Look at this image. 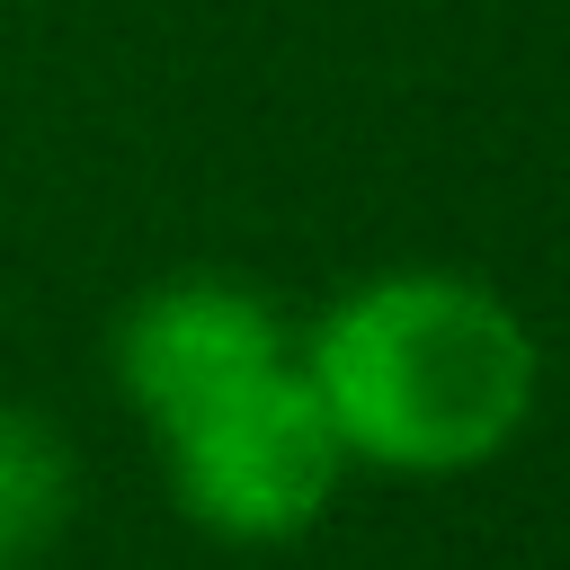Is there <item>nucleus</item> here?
<instances>
[{
	"mask_svg": "<svg viewBox=\"0 0 570 570\" xmlns=\"http://www.w3.org/2000/svg\"><path fill=\"white\" fill-rule=\"evenodd\" d=\"M80 508V454L71 436L27 410V401H0V561H36Z\"/></svg>",
	"mask_w": 570,
	"mask_h": 570,
	"instance_id": "20e7f679",
	"label": "nucleus"
},
{
	"mask_svg": "<svg viewBox=\"0 0 570 570\" xmlns=\"http://www.w3.org/2000/svg\"><path fill=\"white\" fill-rule=\"evenodd\" d=\"M347 445L374 472H472L508 454L543 392L525 312L454 267H392L347 285L294 356Z\"/></svg>",
	"mask_w": 570,
	"mask_h": 570,
	"instance_id": "f257e3e1",
	"label": "nucleus"
},
{
	"mask_svg": "<svg viewBox=\"0 0 570 570\" xmlns=\"http://www.w3.org/2000/svg\"><path fill=\"white\" fill-rule=\"evenodd\" d=\"M160 454L178 517L205 525L214 543H294L330 517L347 481V445L294 356L169 419Z\"/></svg>",
	"mask_w": 570,
	"mask_h": 570,
	"instance_id": "f03ea898",
	"label": "nucleus"
},
{
	"mask_svg": "<svg viewBox=\"0 0 570 570\" xmlns=\"http://www.w3.org/2000/svg\"><path fill=\"white\" fill-rule=\"evenodd\" d=\"M0 570H27V561H0Z\"/></svg>",
	"mask_w": 570,
	"mask_h": 570,
	"instance_id": "39448f33",
	"label": "nucleus"
},
{
	"mask_svg": "<svg viewBox=\"0 0 570 570\" xmlns=\"http://www.w3.org/2000/svg\"><path fill=\"white\" fill-rule=\"evenodd\" d=\"M294 338L276 321V303L240 276H160L151 294H134L116 312L107 338V374L125 392V410H142L151 428L187 419L196 401L285 365Z\"/></svg>",
	"mask_w": 570,
	"mask_h": 570,
	"instance_id": "7ed1b4c3",
	"label": "nucleus"
}]
</instances>
